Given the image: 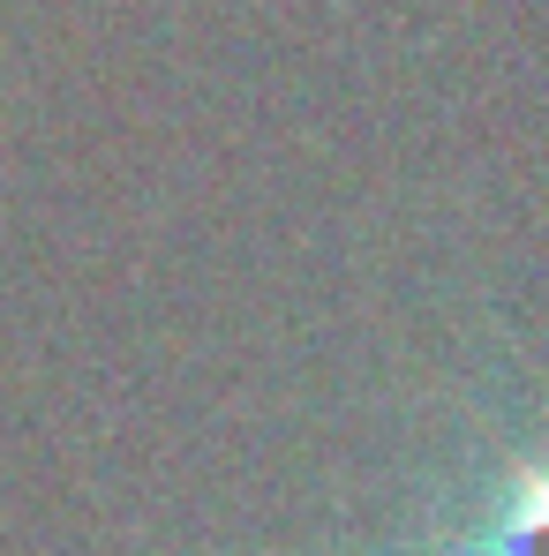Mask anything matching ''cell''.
I'll list each match as a JSON object with an SVG mask.
<instances>
[{
  "label": "cell",
  "mask_w": 549,
  "mask_h": 556,
  "mask_svg": "<svg viewBox=\"0 0 549 556\" xmlns=\"http://www.w3.org/2000/svg\"><path fill=\"white\" fill-rule=\"evenodd\" d=\"M376 556H549V452L512 466L497 481V504L474 527L422 534V542H399V549H376Z\"/></svg>",
  "instance_id": "1"
}]
</instances>
